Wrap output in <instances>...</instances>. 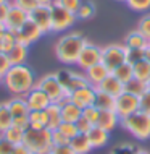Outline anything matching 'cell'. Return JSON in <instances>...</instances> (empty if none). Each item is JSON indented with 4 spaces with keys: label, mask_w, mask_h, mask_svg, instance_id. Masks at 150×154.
<instances>
[{
    "label": "cell",
    "mask_w": 150,
    "mask_h": 154,
    "mask_svg": "<svg viewBox=\"0 0 150 154\" xmlns=\"http://www.w3.org/2000/svg\"><path fill=\"white\" fill-rule=\"evenodd\" d=\"M36 81H37L36 73L26 63L11 65V68L2 78L3 86L13 96H26L36 86Z\"/></svg>",
    "instance_id": "6da1fadb"
},
{
    "label": "cell",
    "mask_w": 150,
    "mask_h": 154,
    "mask_svg": "<svg viewBox=\"0 0 150 154\" xmlns=\"http://www.w3.org/2000/svg\"><path fill=\"white\" fill-rule=\"evenodd\" d=\"M87 42L89 41L78 31L63 34L55 44V55H57L58 62L66 66L76 65L79 54H81V51L84 49V45Z\"/></svg>",
    "instance_id": "7a4b0ae2"
},
{
    "label": "cell",
    "mask_w": 150,
    "mask_h": 154,
    "mask_svg": "<svg viewBox=\"0 0 150 154\" xmlns=\"http://www.w3.org/2000/svg\"><path fill=\"white\" fill-rule=\"evenodd\" d=\"M23 144L32 154H50L53 149L52 130H49V128H40V130L28 128L24 133Z\"/></svg>",
    "instance_id": "3957f363"
},
{
    "label": "cell",
    "mask_w": 150,
    "mask_h": 154,
    "mask_svg": "<svg viewBox=\"0 0 150 154\" xmlns=\"http://www.w3.org/2000/svg\"><path fill=\"white\" fill-rule=\"evenodd\" d=\"M121 127L128 130L139 141H145L150 138V115L142 110H137L134 114L121 119Z\"/></svg>",
    "instance_id": "277c9868"
},
{
    "label": "cell",
    "mask_w": 150,
    "mask_h": 154,
    "mask_svg": "<svg viewBox=\"0 0 150 154\" xmlns=\"http://www.w3.org/2000/svg\"><path fill=\"white\" fill-rule=\"evenodd\" d=\"M36 86L42 89L44 93L50 97V101L55 102V104L65 102L66 99H68V96H69L68 91L60 85V81H58L55 73H47V75H44V76L37 78Z\"/></svg>",
    "instance_id": "5b68a950"
},
{
    "label": "cell",
    "mask_w": 150,
    "mask_h": 154,
    "mask_svg": "<svg viewBox=\"0 0 150 154\" xmlns=\"http://www.w3.org/2000/svg\"><path fill=\"white\" fill-rule=\"evenodd\" d=\"M76 13H71L60 3L55 2L52 5V32H65L76 23Z\"/></svg>",
    "instance_id": "8992f818"
},
{
    "label": "cell",
    "mask_w": 150,
    "mask_h": 154,
    "mask_svg": "<svg viewBox=\"0 0 150 154\" xmlns=\"http://www.w3.org/2000/svg\"><path fill=\"white\" fill-rule=\"evenodd\" d=\"M126 62V47L124 44H108L102 47V63L110 72H113L118 65Z\"/></svg>",
    "instance_id": "52a82bcc"
},
{
    "label": "cell",
    "mask_w": 150,
    "mask_h": 154,
    "mask_svg": "<svg viewBox=\"0 0 150 154\" xmlns=\"http://www.w3.org/2000/svg\"><path fill=\"white\" fill-rule=\"evenodd\" d=\"M55 75H57L58 81H60V85L63 86L68 93H71V91L81 88V86L89 85V81H87V78H86L84 73L74 72V70H71L69 66L60 68L58 72H55Z\"/></svg>",
    "instance_id": "ba28073f"
},
{
    "label": "cell",
    "mask_w": 150,
    "mask_h": 154,
    "mask_svg": "<svg viewBox=\"0 0 150 154\" xmlns=\"http://www.w3.org/2000/svg\"><path fill=\"white\" fill-rule=\"evenodd\" d=\"M140 110V102H139V96H134L131 93H121L116 97L115 104V112L118 114L119 119H124L128 115L134 114V112Z\"/></svg>",
    "instance_id": "9c48e42d"
},
{
    "label": "cell",
    "mask_w": 150,
    "mask_h": 154,
    "mask_svg": "<svg viewBox=\"0 0 150 154\" xmlns=\"http://www.w3.org/2000/svg\"><path fill=\"white\" fill-rule=\"evenodd\" d=\"M44 36V32L42 29H40L37 24L32 21L31 18H28V21L23 24L19 29H16L15 31V37H16V41L18 42H21L24 45H31V44H34L36 41H39L40 37Z\"/></svg>",
    "instance_id": "30bf717a"
},
{
    "label": "cell",
    "mask_w": 150,
    "mask_h": 154,
    "mask_svg": "<svg viewBox=\"0 0 150 154\" xmlns=\"http://www.w3.org/2000/svg\"><path fill=\"white\" fill-rule=\"evenodd\" d=\"M95 96H97V88L92 85H86V86H81V88L71 91L68 99L76 104L78 107L86 109V107L95 104Z\"/></svg>",
    "instance_id": "8fae6325"
},
{
    "label": "cell",
    "mask_w": 150,
    "mask_h": 154,
    "mask_svg": "<svg viewBox=\"0 0 150 154\" xmlns=\"http://www.w3.org/2000/svg\"><path fill=\"white\" fill-rule=\"evenodd\" d=\"M99 62H102V47L87 42L84 45V49L81 51V54H79L76 65L81 70H84V72H86L87 68H90L92 65L99 63Z\"/></svg>",
    "instance_id": "7c38bea8"
},
{
    "label": "cell",
    "mask_w": 150,
    "mask_h": 154,
    "mask_svg": "<svg viewBox=\"0 0 150 154\" xmlns=\"http://www.w3.org/2000/svg\"><path fill=\"white\" fill-rule=\"evenodd\" d=\"M29 18L42 29L44 34L52 32V5H39L29 13Z\"/></svg>",
    "instance_id": "4fadbf2b"
},
{
    "label": "cell",
    "mask_w": 150,
    "mask_h": 154,
    "mask_svg": "<svg viewBox=\"0 0 150 154\" xmlns=\"http://www.w3.org/2000/svg\"><path fill=\"white\" fill-rule=\"evenodd\" d=\"M24 97H26L29 110H45L50 104H52L50 97L40 88H37V86H34Z\"/></svg>",
    "instance_id": "5bb4252c"
},
{
    "label": "cell",
    "mask_w": 150,
    "mask_h": 154,
    "mask_svg": "<svg viewBox=\"0 0 150 154\" xmlns=\"http://www.w3.org/2000/svg\"><path fill=\"white\" fill-rule=\"evenodd\" d=\"M28 18H29L28 11H24L19 7H16V5L11 3V8H10V11H8L7 20H5V28L8 31H13L15 32L16 29H19V28L28 21Z\"/></svg>",
    "instance_id": "9a60e30c"
},
{
    "label": "cell",
    "mask_w": 150,
    "mask_h": 154,
    "mask_svg": "<svg viewBox=\"0 0 150 154\" xmlns=\"http://www.w3.org/2000/svg\"><path fill=\"white\" fill-rule=\"evenodd\" d=\"M97 89L99 91H103V93H107V94H110V96H113V97H118L121 93H124V83L119 81L113 73H110L105 80H103L97 86Z\"/></svg>",
    "instance_id": "2e32d148"
},
{
    "label": "cell",
    "mask_w": 150,
    "mask_h": 154,
    "mask_svg": "<svg viewBox=\"0 0 150 154\" xmlns=\"http://www.w3.org/2000/svg\"><path fill=\"white\" fill-rule=\"evenodd\" d=\"M110 73H111V72L102 63V62H99V63L92 65L90 68H87L86 72H84L87 81H89V85L95 86V88H97V86H99L103 80H105V78H107Z\"/></svg>",
    "instance_id": "e0dca14e"
},
{
    "label": "cell",
    "mask_w": 150,
    "mask_h": 154,
    "mask_svg": "<svg viewBox=\"0 0 150 154\" xmlns=\"http://www.w3.org/2000/svg\"><path fill=\"white\" fill-rule=\"evenodd\" d=\"M87 136H89V141L92 144V148H103L110 141V131L100 128L99 125H94L89 130V133H87Z\"/></svg>",
    "instance_id": "ac0fdd59"
},
{
    "label": "cell",
    "mask_w": 150,
    "mask_h": 154,
    "mask_svg": "<svg viewBox=\"0 0 150 154\" xmlns=\"http://www.w3.org/2000/svg\"><path fill=\"white\" fill-rule=\"evenodd\" d=\"M60 109H61V119H63V122L76 123L78 119L82 115V109L78 107L74 102H71L69 99H66L65 102L60 104Z\"/></svg>",
    "instance_id": "d6986e66"
},
{
    "label": "cell",
    "mask_w": 150,
    "mask_h": 154,
    "mask_svg": "<svg viewBox=\"0 0 150 154\" xmlns=\"http://www.w3.org/2000/svg\"><path fill=\"white\" fill-rule=\"evenodd\" d=\"M121 122V119L118 117L115 110H100V115H99V120H97V125L100 128L107 131H111L118 127V123Z\"/></svg>",
    "instance_id": "ffe728a7"
},
{
    "label": "cell",
    "mask_w": 150,
    "mask_h": 154,
    "mask_svg": "<svg viewBox=\"0 0 150 154\" xmlns=\"http://www.w3.org/2000/svg\"><path fill=\"white\" fill-rule=\"evenodd\" d=\"M7 106L10 109L13 119L16 117H23V115H28L29 112V107H28V102H26V97L24 96H13L10 101H7Z\"/></svg>",
    "instance_id": "44dd1931"
},
{
    "label": "cell",
    "mask_w": 150,
    "mask_h": 154,
    "mask_svg": "<svg viewBox=\"0 0 150 154\" xmlns=\"http://www.w3.org/2000/svg\"><path fill=\"white\" fill-rule=\"evenodd\" d=\"M124 47L126 49H147L149 47V39L144 34H140L137 29L128 32L124 37Z\"/></svg>",
    "instance_id": "7402d4cb"
},
{
    "label": "cell",
    "mask_w": 150,
    "mask_h": 154,
    "mask_svg": "<svg viewBox=\"0 0 150 154\" xmlns=\"http://www.w3.org/2000/svg\"><path fill=\"white\" fill-rule=\"evenodd\" d=\"M69 146L73 148V151L76 154H89L94 149L92 144H90V141H89L87 133H78V135L69 141Z\"/></svg>",
    "instance_id": "603a6c76"
},
{
    "label": "cell",
    "mask_w": 150,
    "mask_h": 154,
    "mask_svg": "<svg viewBox=\"0 0 150 154\" xmlns=\"http://www.w3.org/2000/svg\"><path fill=\"white\" fill-rule=\"evenodd\" d=\"M45 112H47V128L49 130H57L58 127L61 125V122H63V119H61V109H60V104H55L52 102L50 106L45 109Z\"/></svg>",
    "instance_id": "cb8c5ba5"
},
{
    "label": "cell",
    "mask_w": 150,
    "mask_h": 154,
    "mask_svg": "<svg viewBox=\"0 0 150 154\" xmlns=\"http://www.w3.org/2000/svg\"><path fill=\"white\" fill-rule=\"evenodd\" d=\"M8 59H10L11 65H23L28 60V45L21 42H16L11 51L8 52Z\"/></svg>",
    "instance_id": "d4e9b609"
},
{
    "label": "cell",
    "mask_w": 150,
    "mask_h": 154,
    "mask_svg": "<svg viewBox=\"0 0 150 154\" xmlns=\"http://www.w3.org/2000/svg\"><path fill=\"white\" fill-rule=\"evenodd\" d=\"M115 104H116V97L97 89V96H95L94 106L97 107L99 110H115Z\"/></svg>",
    "instance_id": "484cf974"
},
{
    "label": "cell",
    "mask_w": 150,
    "mask_h": 154,
    "mask_svg": "<svg viewBox=\"0 0 150 154\" xmlns=\"http://www.w3.org/2000/svg\"><path fill=\"white\" fill-rule=\"evenodd\" d=\"M149 89V83L147 81H144V80H139V78H131L128 83H124V91L126 93H131V94H134V96H142L145 91Z\"/></svg>",
    "instance_id": "4316f807"
},
{
    "label": "cell",
    "mask_w": 150,
    "mask_h": 154,
    "mask_svg": "<svg viewBox=\"0 0 150 154\" xmlns=\"http://www.w3.org/2000/svg\"><path fill=\"white\" fill-rule=\"evenodd\" d=\"M47 112L45 110H31L29 112V128H47Z\"/></svg>",
    "instance_id": "83f0119b"
},
{
    "label": "cell",
    "mask_w": 150,
    "mask_h": 154,
    "mask_svg": "<svg viewBox=\"0 0 150 154\" xmlns=\"http://www.w3.org/2000/svg\"><path fill=\"white\" fill-rule=\"evenodd\" d=\"M111 73H113L115 76L118 78L119 81H123V83H128L131 78H134V68H132V65L128 63V62H124V63L118 65Z\"/></svg>",
    "instance_id": "f1b7e54d"
},
{
    "label": "cell",
    "mask_w": 150,
    "mask_h": 154,
    "mask_svg": "<svg viewBox=\"0 0 150 154\" xmlns=\"http://www.w3.org/2000/svg\"><path fill=\"white\" fill-rule=\"evenodd\" d=\"M18 42L15 37V32L13 31H8V29H3L0 32V52L3 54H8L11 51V47Z\"/></svg>",
    "instance_id": "f546056e"
},
{
    "label": "cell",
    "mask_w": 150,
    "mask_h": 154,
    "mask_svg": "<svg viewBox=\"0 0 150 154\" xmlns=\"http://www.w3.org/2000/svg\"><path fill=\"white\" fill-rule=\"evenodd\" d=\"M11 125H13V115L7 102H0V133H5Z\"/></svg>",
    "instance_id": "4dcf8cb0"
},
{
    "label": "cell",
    "mask_w": 150,
    "mask_h": 154,
    "mask_svg": "<svg viewBox=\"0 0 150 154\" xmlns=\"http://www.w3.org/2000/svg\"><path fill=\"white\" fill-rule=\"evenodd\" d=\"M24 133H26V130L16 127V125H11V127L8 128L5 133H2V135L5 136L11 144H21L23 140H24Z\"/></svg>",
    "instance_id": "1f68e13d"
},
{
    "label": "cell",
    "mask_w": 150,
    "mask_h": 154,
    "mask_svg": "<svg viewBox=\"0 0 150 154\" xmlns=\"http://www.w3.org/2000/svg\"><path fill=\"white\" fill-rule=\"evenodd\" d=\"M132 68H134V76L136 78L144 80V81L149 80V76H150V63L145 59L140 60V62H137V63H134V65H132Z\"/></svg>",
    "instance_id": "d6a6232c"
},
{
    "label": "cell",
    "mask_w": 150,
    "mask_h": 154,
    "mask_svg": "<svg viewBox=\"0 0 150 154\" xmlns=\"http://www.w3.org/2000/svg\"><path fill=\"white\" fill-rule=\"evenodd\" d=\"M95 15V5L92 2H82L79 10L76 11V16L79 20H89Z\"/></svg>",
    "instance_id": "836d02e7"
},
{
    "label": "cell",
    "mask_w": 150,
    "mask_h": 154,
    "mask_svg": "<svg viewBox=\"0 0 150 154\" xmlns=\"http://www.w3.org/2000/svg\"><path fill=\"white\" fill-rule=\"evenodd\" d=\"M145 51L147 49H126V62L131 65L145 59Z\"/></svg>",
    "instance_id": "e575fe53"
},
{
    "label": "cell",
    "mask_w": 150,
    "mask_h": 154,
    "mask_svg": "<svg viewBox=\"0 0 150 154\" xmlns=\"http://www.w3.org/2000/svg\"><path fill=\"white\" fill-rule=\"evenodd\" d=\"M139 148L136 144H131V143H119L111 149L110 154H137Z\"/></svg>",
    "instance_id": "d590c367"
},
{
    "label": "cell",
    "mask_w": 150,
    "mask_h": 154,
    "mask_svg": "<svg viewBox=\"0 0 150 154\" xmlns=\"http://www.w3.org/2000/svg\"><path fill=\"white\" fill-rule=\"evenodd\" d=\"M57 130H60V131L66 136V138H69V140H73L74 136L79 133L76 123H71V122H61V125L57 128Z\"/></svg>",
    "instance_id": "8d00e7d4"
},
{
    "label": "cell",
    "mask_w": 150,
    "mask_h": 154,
    "mask_svg": "<svg viewBox=\"0 0 150 154\" xmlns=\"http://www.w3.org/2000/svg\"><path fill=\"white\" fill-rule=\"evenodd\" d=\"M99 115H100V110L95 106H89L86 109H82V117H86L92 125H97Z\"/></svg>",
    "instance_id": "74e56055"
},
{
    "label": "cell",
    "mask_w": 150,
    "mask_h": 154,
    "mask_svg": "<svg viewBox=\"0 0 150 154\" xmlns=\"http://www.w3.org/2000/svg\"><path fill=\"white\" fill-rule=\"evenodd\" d=\"M126 3L134 11H147L150 8V0H126Z\"/></svg>",
    "instance_id": "f35d334b"
},
{
    "label": "cell",
    "mask_w": 150,
    "mask_h": 154,
    "mask_svg": "<svg viewBox=\"0 0 150 154\" xmlns=\"http://www.w3.org/2000/svg\"><path fill=\"white\" fill-rule=\"evenodd\" d=\"M11 3L16 7H19L21 10L28 11V13H31L36 7H39V2H37V0H11Z\"/></svg>",
    "instance_id": "ab89813d"
},
{
    "label": "cell",
    "mask_w": 150,
    "mask_h": 154,
    "mask_svg": "<svg viewBox=\"0 0 150 154\" xmlns=\"http://www.w3.org/2000/svg\"><path fill=\"white\" fill-rule=\"evenodd\" d=\"M137 31H139L140 34H144L147 39H150V15H144L142 18L139 20Z\"/></svg>",
    "instance_id": "60d3db41"
},
{
    "label": "cell",
    "mask_w": 150,
    "mask_h": 154,
    "mask_svg": "<svg viewBox=\"0 0 150 154\" xmlns=\"http://www.w3.org/2000/svg\"><path fill=\"white\" fill-rule=\"evenodd\" d=\"M57 3H60L63 8H66V10H69L71 13H76V11L79 10V7H81L82 0H55Z\"/></svg>",
    "instance_id": "b9f144b4"
},
{
    "label": "cell",
    "mask_w": 150,
    "mask_h": 154,
    "mask_svg": "<svg viewBox=\"0 0 150 154\" xmlns=\"http://www.w3.org/2000/svg\"><path fill=\"white\" fill-rule=\"evenodd\" d=\"M69 138H66V136L61 133L60 130H52V143L53 146H63V144H69Z\"/></svg>",
    "instance_id": "7bdbcfd3"
},
{
    "label": "cell",
    "mask_w": 150,
    "mask_h": 154,
    "mask_svg": "<svg viewBox=\"0 0 150 154\" xmlns=\"http://www.w3.org/2000/svg\"><path fill=\"white\" fill-rule=\"evenodd\" d=\"M11 68V62L8 59V54L0 52V80L5 76V73Z\"/></svg>",
    "instance_id": "ee69618b"
},
{
    "label": "cell",
    "mask_w": 150,
    "mask_h": 154,
    "mask_svg": "<svg viewBox=\"0 0 150 154\" xmlns=\"http://www.w3.org/2000/svg\"><path fill=\"white\" fill-rule=\"evenodd\" d=\"M139 102H140V110L150 115V86H149V89L139 97Z\"/></svg>",
    "instance_id": "f6af8a7d"
},
{
    "label": "cell",
    "mask_w": 150,
    "mask_h": 154,
    "mask_svg": "<svg viewBox=\"0 0 150 154\" xmlns=\"http://www.w3.org/2000/svg\"><path fill=\"white\" fill-rule=\"evenodd\" d=\"M76 127H78L79 133H89V130L94 127V125L90 123L86 117H82V115H81V117L78 119V122H76Z\"/></svg>",
    "instance_id": "bcb514c9"
},
{
    "label": "cell",
    "mask_w": 150,
    "mask_h": 154,
    "mask_svg": "<svg viewBox=\"0 0 150 154\" xmlns=\"http://www.w3.org/2000/svg\"><path fill=\"white\" fill-rule=\"evenodd\" d=\"M13 146H15V144H11L10 141H8L5 136L0 133V154H11Z\"/></svg>",
    "instance_id": "7dc6e473"
},
{
    "label": "cell",
    "mask_w": 150,
    "mask_h": 154,
    "mask_svg": "<svg viewBox=\"0 0 150 154\" xmlns=\"http://www.w3.org/2000/svg\"><path fill=\"white\" fill-rule=\"evenodd\" d=\"M13 125H16V127H19V128H23V130H28V128H29V114H28V115H23V117L13 119Z\"/></svg>",
    "instance_id": "c3c4849f"
},
{
    "label": "cell",
    "mask_w": 150,
    "mask_h": 154,
    "mask_svg": "<svg viewBox=\"0 0 150 154\" xmlns=\"http://www.w3.org/2000/svg\"><path fill=\"white\" fill-rule=\"evenodd\" d=\"M52 154H76L69 144H63V146H53Z\"/></svg>",
    "instance_id": "681fc988"
},
{
    "label": "cell",
    "mask_w": 150,
    "mask_h": 154,
    "mask_svg": "<svg viewBox=\"0 0 150 154\" xmlns=\"http://www.w3.org/2000/svg\"><path fill=\"white\" fill-rule=\"evenodd\" d=\"M10 8H11V0H10V2H7V3H3V5H0V21L5 23Z\"/></svg>",
    "instance_id": "f907efd6"
},
{
    "label": "cell",
    "mask_w": 150,
    "mask_h": 154,
    "mask_svg": "<svg viewBox=\"0 0 150 154\" xmlns=\"http://www.w3.org/2000/svg\"><path fill=\"white\" fill-rule=\"evenodd\" d=\"M11 154H31V151L24 146V144H15L13 146V151H11Z\"/></svg>",
    "instance_id": "816d5d0a"
},
{
    "label": "cell",
    "mask_w": 150,
    "mask_h": 154,
    "mask_svg": "<svg viewBox=\"0 0 150 154\" xmlns=\"http://www.w3.org/2000/svg\"><path fill=\"white\" fill-rule=\"evenodd\" d=\"M37 2H39V5H53L55 0H37Z\"/></svg>",
    "instance_id": "f5cc1de1"
},
{
    "label": "cell",
    "mask_w": 150,
    "mask_h": 154,
    "mask_svg": "<svg viewBox=\"0 0 150 154\" xmlns=\"http://www.w3.org/2000/svg\"><path fill=\"white\" fill-rule=\"evenodd\" d=\"M145 60L150 63V47H147V51H145Z\"/></svg>",
    "instance_id": "db71d44e"
},
{
    "label": "cell",
    "mask_w": 150,
    "mask_h": 154,
    "mask_svg": "<svg viewBox=\"0 0 150 154\" xmlns=\"http://www.w3.org/2000/svg\"><path fill=\"white\" fill-rule=\"evenodd\" d=\"M3 29H7V28H5V23H3V21H0V32H2Z\"/></svg>",
    "instance_id": "11a10c76"
},
{
    "label": "cell",
    "mask_w": 150,
    "mask_h": 154,
    "mask_svg": "<svg viewBox=\"0 0 150 154\" xmlns=\"http://www.w3.org/2000/svg\"><path fill=\"white\" fill-rule=\"evenodd\" d=\"M137 154H150L149 151H144V149H139V151H137Z\"/></svg>",
    "instance_id": "9f6ffc18"
},
{
    "label": "cell",
    "mask_w": 150,
    "mask_h": 154,
    "mask_svg": "<svg viewBox=\"0 0 150 154\" xmlns=\"http://www.w3.org/2000/svg\"><path fill=\"white\" fill-rule=\"evenodd\" d=\"M7 2H10V0H0V5H3V3H7Z\"/></svg>",
    "instance_id": "6f0895ef"
},
{
    "label": "cell",
    "mask_w": 150,
    "mask_h": 154,
    "mask_svg": "<svg viewBox=\"0 0 150 154\" xmlns=\"http://www.w3.org/2000/svg\"><path fill=\"white\" fill-rule=\"evenodd\" d=\"M147 83H149V86H150V76H149V80H147Z\"/></svg>",
    "instance_id": "680465c9"
},
{
    "label": "cell",
    "mask_w": 150,
    "mask_h": 154,
    "mask_svg": "<svg viewBox=\"0 0 150 154\" xmlns=\"http://www.w3.org/2000/svg\"><path fill=\"white\" fill-rule=\"evenodd\" d=\"M118 2H126V0H118Z\"/></svg>",
    "instance_id": "91938a15"
},
{
    "label": "cell",
    "mask_w": 150,
    "mask_h": 154,
    "mask_svg": "<svg viewBox=\"0 0 150 154\" xmlns=\"http://www.w3.org/2000/svg\"><path fill=\"white\" fill-rule=\"evenodd\" d=\"M149 47H150V39H149Z\"/></svg>",
    "instance_id": "94428289"
},
{
    "label": "cell",
    "mask_w": 150,
    "mask_h": 154,
    "mask_svg": "<svg viewBox=\"0 0 150 154\" xmlns=\"http://www.w3.org/2000/svg\"><path fill=\"white\" fill-rule=\"evenodd\" d=\"M50 154H52V152H50Z\"/></svg>",
    "instance_id": "6125c7cd"
},
{
    "label": "cell",
    "mask_w": 150,
    "mask_h": 154,
    "mask_svg": "<svg viewBox=\"0 0 150 154\" xmlns=\"http://www.w3.org/2000/svg\"><path fill=\"white\" fill-rule=\"evenodd\" d=\"M0 81H2V80H0Z\"/></svg>",
    "instance_id": "be15d7a7"
},
{
    "label": "cell",
    "mask_w": 150,
    "mask_h": 154,
    "mask_svg": "<svg viewBox=\"0 0 150 154\" xmlns=\"http://www.w3.org/2000/svg\"><path fill=\"white\" fill-rule=\"evenodd\" d=\"M31 154H32V152H31Z\"/></svg>",
    "instance_id": "e7e4bbea"
}]
</instances>
